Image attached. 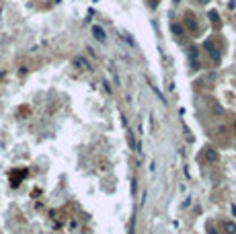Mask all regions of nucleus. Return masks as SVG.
Returning <instances> with one entry per match:
<instances>
[{
	"label": "nucleus",
	"instance_id": "nucleus-1",
	"mask_svg": "<svg viewBox=\"0 0 236 234\" xmlns=\"http://www.w3.org/2000/svg\"><path fill=\"white\" fill-rule=\"evenodd\" d=\"M205 49L210 51V56H212L214 62H220V49L214 45V41H205Z\"/></svg>",
	"mask_w": 236,
	"mask_h": 234
},
{
	"label": "nucleus",
	"instance_id": "nucleus-2",
	"mask_svg": "<svg viewBox=\"0 0 236 234\" xmlns=\"http://www.w3.org/2000/svg\"><path fill=\"white\" fill-rule=\"evenodd\" d=\"M93 35L97 41H101V43H105V39H107V35H105V29L103 27H99V25H93Z\"/></svg>",
	"mask_w": 236,
	"mask_h": 234
},
{
	"label": "nucleus",
	"instance_id": "nucleus-3",
	"mask_svg": "<svg viewBox=\"0 0 236 234\" xmlns=\"http://www.w3.org/2000/svg\"><path fill=\"white\" fill-rule=\"evenodd\" d=\"M74 66H76L78 70H89V68H90L89 60H86V58H82V56H78V58H74Z\"/></svg>",
	"mask_w": 236,
	"mask_h": 234
},
{
	"label": "nucleus",
	"instance_id": "nucleus-4",
	"mask_svg": "<svg viewBox=\"0 0 236 234\" xmlns=\"http://www.w3.org/2000/svg\"><path fill=\"white\" fill-rule=\"evenodd\" d=\"M203 156H205V160H207V162H218V160H220V156H218V152L214 150V148H205Z\"/></svg>",
	"mask_w": 236,
	"mask_h": 234
},
{
	"label": "nucleus",
	"instance_id": "nucleus-5",
	"mask_svg": "<svg viewBox=\"0 0 236 234\" xmlns=\"http://www.w3.org/2000/svg\"><path fill=\"white\" fill-rule=\"evenodd\" d=\"M210 107H212V113L216 117H222V115H224V107H222L218 101H212V103H210Z\"/></svg>",
	"mask_w": 236,
	"mask_h": 234
},
{
	"label": "nucleus",
	"instance_id": "nucleus-6",
	"mask_svg": "<svg viewBox=\"0 0 236 234\" xmlns=\"http://www.w3.org/2000/svg\"><path fill=\"white\" fill-rule=\"evenodd\" d=\"M222 228H224V232H226V234H236V224H234V222H224Z\"/></svg>",
	"mask_w": 236,
	"mask_h": 234
},
{
	"label": "nucleus",
	"instance_id": "nucleus-7",
	"mask_svg": "<svg viewBox=\"0 0 236 234\" xmlns=\"http://www.w3.org/2000/svg\"><path fill=\"white\" fill-rule=\"evenodd\" d=\"M171 29H172V33L177 35V37H183V27H181V25L172 23V25H171Z\"/></svg>",
	"mask_w": 236,
	"mask_h": 234
},
{
	"label": "nucleus",
	"instance_id": "nucleus-8",
	"mask_svg": "<svg viewBox=\"0 0 236 234\" xmlns=\"http://www.w3.org/2000/svg\"><path fill=\"white\" fill-rule=\"evenodd\" d=\"M109 72L113 74V82H115V84H119V76H117V72H115V68H113V66H109Z\"/></svg>",
	"mask_w": 236,
	"mask_h": 234
},
{
	"label": "nucleus",
	"instance_id": "nucleus-9",
	"mask_svg": "<svg viewBox=\"0 0 236 234\" xmlns=\"http://www.w3.org/2000/svg\"><path fill=\"white\" fill-rule=\"evenodd\" d=\"M210 17H212L214 23H218V12H214V10H212V12H210Z\"/></svg>",
	"mask_w": 236,
	"mask_h": 234
},
{
	"label": "nucleus",
	"instance_id": "nucleus-10",
	"mask_svg": "<svg viewBox=\"0 0 236 234\" xmlns=\"http://www.w3.org/2000/svg\"><path fill=\"white\" fill-rule=\"evenodd\" d=\"M197 2H199V4H207V2H210V0H197Z\"/></svg>",
	"mask_w": 236,
	"mask_h": 234
},
{
	"label": "nucleus",
	"instance_id": "nucleus-11",
	"mask_svg": "<svg viewBox=\"0 0 236 234\" xmlns=\"http://www.w3.org/2000/svg\"><path fill=\"white\" fill-rule=\"evenodd\" d=\"M210 234H216V230H214V228H210Z\"/></svg>",
	"mask_w": 236,
	"mask_h": 234
},
{
	"label": "nucleus",
	"instance_id": "nucleus-12",
	"mask_svg": "<svg viewBox=\"0 0 236 234\" xmlns=\"http://www.w3.org/2000/svg\"><path fill=\"white\" fill-rule=\"evenodd\" d=\"M172 2H181V0H172Z\"/></svg>",
	"mask_w": 236,
	"mask_h": 234
},
{
	"label": "nucleus",
	"instance_id": "nucleus-13",
	"mask_svg": "<svg viewBox=\"0 0 236 234\" xmlns=\"http://www.w3.org/2000/svg\"><path fill=\"white\" fill-rule=\"evenodd\" d=\"M234 129H236V121H234Z\"/></svg>",
	"mask_w": 236,
	"mask_h": 234
}]
</instances>
